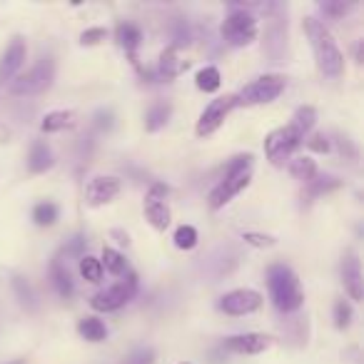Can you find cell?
Listing matches in <instances>:
<instances>
[{"label":"cell","instance_id":"6da1fadb","mask_svg":"<svg viewBox=\"0 0 364 364\" xmlns=\"http://www.w3.org/2000/svg\"><path fill=\"white\" fill-rule=\"evenodd\" d=\"M304 33L309 38V46L314 50V60H317V68L322 70V75L327 77L342 75L344 55L339 53L337 43H334L332 33L324 28V23H319L317 18H304Z\"/></svg>","mask_w":364,"mask_h":364},{"label":"cell","instance_id":"7a4b0ae2","mask_svg":"<svg viewBox=\"0 0 364 364\" xmlns=\"http://www.w3.org/2000/svg\"><path fill=\"white\" fill-rule=\"evenodd\" d=\"M252 180V155H237L232 157V162L225 170V177L220 180L218 188L210 193V208L223 210L228 203H232V198H237Z\"/></svg>","mask_w":364,"mask_h":364},{"label":"cell","instance_id":"3957f363","mask_svg":"<svg viewBox=\"0 0 364 364\" xmlns=\"http://www.w3.org/2000/svg\"><path fill=\"white\" fill-rule=\"evenodd\" d=\"M267 287L279 312H297L304 304V292L299 287V279L287 264H272L267 269Z\"/></svg>","mask_w":364,"mask_h":364},{"label":"cell","instance_id":"277c9868","mask_svg":"<svg viewBox=\"0 0 364 364\" xmlns=\"http://www.w3.org/2000/svg\"><path fill=\"white\" fill-rule=\"evenodd\" d=\"M284 85H287L284 75L269 73V75H262L255 82H250V85H245L242 90L235 95V105L250 107V105H264V102H272L282 95Z\"/></svg>","mask_w":364,"mask_h":364},{"label":"cell","instance_id":"5b68a950","mask_svg":"<svg viewBox=\"0 0 364 364\" xmlns=\"http://www.w3.org/2000/svg\"><path fill=\"white\" fill-rule=\"evenodd\" d=\"M302 142H304V132L299 130L294 122H287L284 127H277V130H272L264 137V155H267L269 162L279 165V162L287 160Z\"/></svg>","mask_w":364,"mask_h":364},{"label":"cell","instance_id":"8992f818","mask_svg":"<svg viewBox=\"0 0 364 364\" xmlns=\"http://www.w3.org/2000/svg\"><path fill=\"white\" fill-rule=\"evenodd\" d=\"M53 75H55V63L53 58H41L28 73H23L18 80L11 82L13 95H38L46 87H50Z\"/></svg>","mask_w":364,"mask_h":364},{"label":"cell","instance_id":"52a82bcc","mask_svg":"<svg viewBox=\"0 0 364 364\" xmlns=\"http://www.w3.org/2000/svg\"><path fill=\"white\" fill-rule=\"evenodd\" d=\"M223 38L235 48H245L257 38V21L255 16H250L245 8H235L228 18L223 21Z\"/></svg>","mask_w":364,"mask_h":364},{"label":"cell","instance_id":"ba28073f","mask_svg":"<svg viewBox=\"0 0 364 364\" xmlns=\"http://www.w3.org/2000/svg\"><path fill=\"white\" fill-rule=\"evenodd\" d=\"M135 292H137V277L130 272L117 284H112V287L97 292L95 297L90 299V307L95 309V312H115V309L125 307V304L135 297Z\"/></svg>","mask_w":364,"mask_h":364},{"label":"cell","instance_id":"9c48e42d","mask_svg":"<svg viewBox=\"0 0 364 364\" xmlns=\"http://www.w3.org/2000/svg\"><path fill=\"white\" fill-rule=\"evenodd\" d=\"M262 307V294L257 289H232L220 299V309L225 314H232V317H245V314H252Z\"/></svg>","mask_w":364,"mask_h":364},{"label":"cell","instance_id":"30bf717a","mask_svg":"<svg viewBox=\"0 0 364 364\" xmlns=\"http://www.w3.org/2000/svg\"><path fill=\"white\" fill-rule=\"evenodd\" d=\"M232 107H237V105H235V95H225V97H218V100H213L203 110V115H200L195 132H198L200 137L213 135V132L220 130V125L228 120V115H230V110H232Z\"/></svg>","mask_w":364,"mask_h":364},{"label":"cell","instance_id":"8fae6325","mask_svg":"<svg viewBox=\"0 0 364 364\" xmlns=\"http://www.w3.org/2000/svg\"><path fill=\"white\" fill-rule=\"evenodd\" d=\"M26 58H28L26 41L21 36H16L11 41V46H8V50L3 53V58H0V82L13 80L18 75V70L23 68V63H26Z\"/></svg>","mask_w":364,"mask_h":364},{"label":"cell","instance_id":"7c38bea8","mask_svg":"<svg viewBox=\"0 0 364 364\" xmlns=\"http://www.w3.org/2000/svg\"><path fill=\"white\" fill-rule=\"evenodd\" d=\"M225 347L235 354H262L264 349L272 347V337L262 332H247V334H237V337H230L225 342Z\"/></svg>","mask_w":364,"mask_h":364},{"label":"cell","instance_id":"4fadbf2b","mask_svg":"<svg viewBox=\"0 0 364 364\" xmlns=\"http://www.w3.org/2000/svg\"><path fill=\"white\" fill-rule=\"evenodd\" d=\"M87 200L90 205H105V203H112V200L120 195V180L117 177H110V175H100V177H92L90 185H87Z\"/></svg>","mask_w":364,"mask_h":364},{"label":"cell","instance_id":"5bb4252c","mask_svg":"<svg viewBox=\"0 0 364 364\" xmlns=\"http://www.w3.org/2000/svg\"><path fill=\"white\" fill-rule=\"evenodd\" d=\"M342 282L349 297L354 302H359L362 299V264H359V257L354 252H347V257L342 262Z\"/></svg>","mask_w":364,"mask_h":364},{"label":"cell","instance_id":"9a60e30c","mask_svg":"<svg viewBox=\"0 0 364 364\" xmlns=\"http://www.w3.org/2000/svg\"><path fill=\"white\" fill-rule=\"evenodd\" d=\"M185 68H188V63L180 60V50H177V48L170 46L160 53V65H157V73H160L162 80H175Z\"/></svg>","mask_w":364,"mask_h":364},{"label":"cell","instance_id":"2e32d148","mask_svg":"<svg viewBox=\"0 0 364 364\" xmlns=\"http://www.w3.org/2000/svg\"><path fill=\"white\" fill-rule=\"evenodd\" d=\"M50 165H53V152H50V147H48L43 140H36L31 145V155H28V167H31V172L41 175V172L50 170Z\"/></svg>","mask_w":364,"mask_h":364},{"label":"cell","instance_id":"e0dca14e","mask_svg":"<svg viewBox=\"0 0 364 364\" xmlns=\"http://www.w3.org/2000/svg\"><path fill=\"white\" fill-rule=\"evenodd\" d=\"M75 112L73 110H53L43 117L41 122V130L43 132H60V130H68V127L75 125Z\"/></svg>","mask_w":364,"mask_h":364},{"label":"cell","instance_id":"ac0fdd59","mask_svg":"<svg viewBox=\"0 0 364 364\" xmlns=\"http://www.w3.org/2000/svg\"><path fill=\"white\" fill-rule=\"evenodd\" d=\"M50 277H53V284H55L58 294L60 297H73V292H75V284H73L70 274H68V269L63 267L60 259H55V262L50 264Z\"/></svg>","mask_w":364,"mask_h":364},{"label":"cell","instance_id":"d6986e66","mask_svg":"<svg viewBox=\"0 0 364 364\" xmlns=\"http://www.w3.org/2000/svg\"><path fill=\"white\" fill-rule=\"evenodd\" d=\"M145 218L160 232L170 228V208L165 203H145Z\"/></svg>","mask_w":364,"mask_h":364},{"label":"cell","instance_id":"ffe728a7","mask_svg":"<svg viewBox=\"0 0 364 364\" xmlns=\"http://www.w3.org/2000/svg\"><path fill=\"white\" fill-rule=\"evenodd\" d=\"M195 85H198L203 92H218L220 85H223V75H220L218 68L208 65V68H203V70H198V75H195Z\"/></svg>","mask_w":364,"mask_h":364},{"label":"cell","instance_id":"44dd1931","mask_svg":"<svg viewBox=\"0 0 364 364\" xmlns=\"http://www.w3.org/2000/svg\"><path fill=\"white\" fill-rule=\"evenodd\" d=\"M289 172H292L294 180H302V182H312L317 177V162L309 160V157H294L289 162Z\"/></svg>","mask_w":364,"mask_h":364},{"label":"cell","instance_id":"7402d4cb","mask_svg":"<svg viewBox=\"0 0 364 364\" xmlns=\"http://www.w3.org/2000/svg\"><path fill=\"white\" fill-rule=\"evenodd\" d=\"M77 329H80V334L87 339V342H102V339H105V334H107L105 322H102V319H97V317H85V319H80Z\"/></svg>","mask_w":364,"mask_h":364},{"label":"cell","instance_id":"603a6c76","mask_svg":"<svg viewBox=\"0 0 364 364\" xmlns=\"http://www.w3.org/2000/svg\"><path fill=\"white\" fill-rule=\"evenodd\" d=\"M100 264H102V267H105L110 274H115V277H120V274H125V272H127L125 255L117 252V250H112V247H105V250H102Z\"/></svg>","mask_w":364,"mask_h":364},{"label":"cell","instance_id":"cb8c5ba5","mask_svg":"<svg viewBox=\"0 0 364 364\" xmlns=\"http://www.w3.org/2000/svg\"><path fill=\"white\" fill-rule=\"evenodd\" d=\"M167 120H170V105L167 102H155L145 115V127L150 132H155L160 127H165Z\"/></svg>","mask_w":364,"mask_h":364},{"label":"cell","instance_id":"d4e9b609","mask_svg":"<svg viewBox=\"0 0 364 364\" xmlns=\"http://www.w3.org/2000/svg\"><path fill=\"white\" fill-rule=\"evenodd\" d=\"M58 215H60V210L53 203H38L36 210H33V220H36L38 228H50V225H55Z\"/></svg>","mask_w":364,"mask_h":364},{"label":"cell","instance_id":"484cf974","mask_svg":"<svg viewBox=\"0 0 364 364\" xmlns=\"http://www.w3.org/2000/svg\"><path fill=\"white\" fill-rule=\"evenodd\" d=\"M117 41H120V46L125 48V50H135L142 41L140 28L132 26V23H120V26H117Z\"/></svg>","mask_w":364,"mask_h":364},{"label":"cell","instance_id":"4316f807","mask_svg":"<svg viewBox=\"0 0 364 364\" xmlns=\"http://www.w3.org/2000/svg\"><path fill=\"white\" fill-rule=\"evenodd\" d=\"M80 274L87 279V282H100L102 279V264L97 257H92V255H82L80 257Z\"/></svg>","mask_w":364,"mask_h":364},{"label":"cell","instance_id":"83f0119b","mask_svg":"<svg viewBox=\"0 0 364 364\" xmlns=\"http://www.w3.org/2000/svg\"><path fill=\"white\" fill-rule=\"evenodd\" d=\"M175 247L180 250H193L195 245H198V230L193 228V225H180V228L175 230Z\"/></svg>","mask_w":364,"mask_h":364},{"label":"cell","instance_id":"f1b7e54d","mask_svg":"<svg viewBox=\"0 0 364 364\" xmlns=\"http://www.w3.org/2000/svg\"><path fill=\"white\" fill-rule=\"evenodd\" d=\"M314 120H317V110H314L312 105H302V107H297V112H294V117H292V122L299 127V130L304 132V135H307V132L312 130Z\"/></svg>","mask_w":364,"mask_h":364},{"label":"cell","instance_id":"f546056e","mask_svg":"<svg viewBox=\"0 0 364 364\" xmlns=\"http://www.w3.org/2000/svg\"><path fill=\"white\" fill-rule=\"evenodd\" d=\"M352 317H354L352 304L344 302V299H339V302L334 304V327H337V329H347L349 324H352Z\"/></svg>","mask_w":364,"mask_h":364},{"label":"cell","instance_id":"4dcf8cb0","mask_svg":"<svg viewBox=\"0 0 364 364\" xmlns=\"http://www.w3.org/2000/svg\"><path fill=\"white\" fill-rule=\"evenodd\" d=\"M307 185H309V198H317V195L339 188V182L334 180V177H314V180L307 182Z\"/></svg>","mask_w":364,"mask_h":364},{"label":"cell","instance_id":"1f68e13d","mask_svg":"<svg viewBox=\"0 0 364 364\" xmlns=\"http://www.w3.org/2000/svg\"><path fill=\"white\" fill-rule=\"evenodd\" d=\"M172 41H175V46L180 50L182 46H188L190 43V31H188V23L182 21V18H175V23H172Z\"/></svg>","mask_w":364,"mask_h":364},{"label":"cell","instance_id":"d6a6232c","mask_svg":"<svg viewBox=\"0 0 364 364\" xmlns=\"http://www.w3.org/2000/svg\"><path fill=\"white\" fill-rule=\"evenodd\" d=\"M242 240L250 245V247H272V245H274V237L262 235V232H245Z\"/></svg>","mask_w":364,"mask_h":364},{"label":"cell","instance_id":"836d02e7","mask_svg":"<svg viewBox=\"0 0 364 364\" xmlns=\"http://www.w3.org/2000/svg\"><path fill=\"white\" fill-rule=\"evenodd\" d=\"M13 287H16V292H18V297H21V302L23 304H28V307H33V289H31V284L26 282L23 277H16L13 279Z\"/></svg>","mask_w":364,"mask_h":364},{"label":"cell","instance_id":"e575fe53","mask_svg":"<svg viewBox=\"0 0 364 364\" xmlns=\"http://www.w3.org/2000/svg\"><path fill=\"white\" fill-rule=\"evenodd\" d=\"M167 195H170V188L162 185V182H155V185H150V190H147L145 203H165Z\"/></svg>","mask_w":364,"mask_h":364},{"label":"cell","instance_id":"d590c367","mask_svg":"<svg viewBox=\"0 0 364 364\" xmlns=\"http://www.w3.org/2000/svg\"><path fill=\"white\" fill-rule=\"evenodd\" d=\"M105 28H87V31H82L80 36V43L82 46H97V43L105 41Z\"/></svg>","mask_w":364,"mask_h":364},{"label":"cell","instance_id":"8d00e7d4","mask_svg":"<svg viewBox=\"0 0 364 364\" xmlns=\"http://www.w3.org/2000/svg\"><path fill=\"white\" fill-rule=\"evenodd\" d=\"M354 8V3H322V11L332 18H344Z\"/></svg>","mask_w":364,"mask_h":364},{"label":"cell","instance_id":"74e56055","mask_svg":"<svg viewBox=\"0 0 364 364\" xmlns=\"http://www.w3.org/2000/svg\"><path fill=\"white\" fill-rule=\"evenodd\" d=\"M125 364H155V352H152V349H140V352L132 354Z\"/></svg>","mask_w":364,"mask_h":364},{"label":"cell","instance_id":"f35d334b","mask_svg":"<svg viewBox=\"0 0 364 364\" xmlns=\"http://www.w3.org/2000/svg\"><path fill=\"white\" fill-rule=\"evenodd\" d=\"M307 147L314 152H329V140L324 135H312L307 140Z\"/></svg>","mask_w":364,"mask_h":364},{"label":"cell","instance_id":"ab89813d","mask_svg":"<svg viewBox=\"0 0 364 364\" xmlns=\"http://www.w3.org/2000/svg\"><path fill=\"white\" fill-rule=\"evenodd\" d=\"M95 120H97L95 125L100 127V130H102V127H105V130H110V127H112V112L110 110H100L95 115Z\"/></svg>","mask_w":364,"mask_h":364},{"label":"cell","instance_id":"60d3db41","mask_svg":"<svg viewBox=\"0 0 364 364\" xmlns=\"http://www.w3.org/2000/svg\"><path fill=\"white\" fill-rule=\"evenodd\" d=\"M354 58H357V63L362 60V43H357V48H354Z\"/></svg>","mask_w":364,"mask_h":364},{"label":"cell","instance_id":"b9f144b4","mask_svg":"<svg viewBox=\"0 0 364 364\" xmlns=\"http://www.w3.org/2000/svg\"><path fill=\"white\" fill-rule=\"evenodd\" d=\"M11 364H26V362H23V359H18V362H11Z\"/></svg>","mask_w":364,"mask_h":364},{"label":"cell","instance_id":"7bdbcfd3","mask_svg":"<svg viewBox=\"0 0 364 364\" xmlns=\"http://www.w3.org/2000/svg\"><path fill=\"white\" fill-rule=\"evenodd\" d=\"M180 364H190V362H180Z\"/></svg>","mask_w":364,"mask_h":364}]
</instances>
